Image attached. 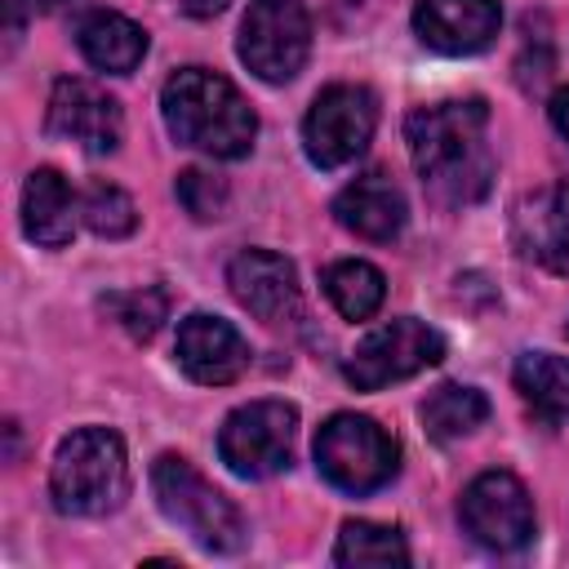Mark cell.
Returning a JSON list of instances; mask_svg holds the SVG:
<instances>
[{"label":"cell","mask_w":569,"mask_h":569,"mask_svg":"<svg viewBox=\"0 0 569 569\" xmlns=\"http://www.w3.org/2000/svg\"><path fill=\"white\" fill-rule=\"evenodd\" d=\"M462 529L489 551H520L533 538V498L511 471H480L458 502Z\"/></svg>","instance_id":"cell-10"},{"label":"cell","mask_w":569,"mask_h":569,"mask_svg":"<svg viewBox=\"0 0 569 569\" xmlns=\"http://www.w3.org/2000/svg\"><path fill=\"white\" fill-rule=\"evenodd\" d=\"M405 142L422 187L440 204L485 200L493 182V147H489V107L480 98H453L409 111Z\"/></svg>","instance_id":"cell-1"},{"label":"cell","mask_w":569,"mask_h":569,"mask_svg":"<svg viewBox=\"0 0 569 569\" xmlns=\"http://www.w3.org/2000/svg\"><path fill=\"white\" fill-rule=\"evenodd\" d=\"M338 565H373V569H391V565H409V542L400 529L391 525H373V520H347L333 547Z\"/></svg>","instance_id":"cell-22"},{"label":"cell","mask_w":569,"mask_h":569,"mask_svg":"<svg viewBox=\"0 0 569 569\" xmlns=\"http://www.w3.org/2000/svg\"><path fill=\"white\" fill-rule=\"evenodd\" d=\"M333 218L347 231H356L360 240L387 244V240H396L405 231V196H400V187L387 173L369 169V173H360L356 182H347L338 191Z\"/></svg>","instance_id":"cell-16"},{"label":"cell","mask_w":569,"mask_h":569,"mask_svg":"<svg viewBox=\"0 0 569 569\" xmlns=\"http://www.w3.org/2000/svg\"><path fill=\"white\" fill-rule=\"evenodd\" d=\"M565 333H569V325H565Z\"/></svg>","instance_id":"cell-29"},{"label":"cell","mask_w":569,"mask_h":569,"mask_svg":"<svg viewBox=\"0 0 569 569\" xmlns=\"http://www.w3.org/2000/svg\"><path fill=\"white\" fill-rule=\"evenodd\" d=\"M502 27L498 0H418L413 4V31L427 49L462 58L493 44Z\"/></svg>","instance_id":"cell-13"},{"label":"cell","mask_w":569,"mask_h":569,"mask_svg":"<svg viewBox=\"0 0 569 569\" xmlns=\"http://www.w3.org/2000/svg\"><path fill=\"white\" fill-rule=\"evenodd\" d=\"M378 124V102L360 84H329L316 93L307 120H302V147L307 160L320 169H342L356 156H365Z\"/></svg>","instance_id":"cell-8"},{"label":"cell","mask_w":569,"mask_h":569,"mask_svg":"<svg viewBox=\"0 0 569 569\" xmlns=\"http://www.w3.org/2000/svg\"><path fill=\"white\" fill-rule=\"evenodd\" d=\"M307 49H311V18L302 0H253L249 4L236 53L258 80L267 84L293 80L307 62Z\"/></svg>","instance_id":"cell-7"},{"label":"cell","mask_w":569,"mask_h":569,"mask_svg":"<svg viewBox=\"0 0 569 569\" xmlns=\"http://www.w3.org/2000/svg\"><path fill=\"white\" fill-rule=\"evenodd\" d=\"M227 284L236 302L262 325H284L298 311V271L271 249H240L227 267Z\"/></svg>","instance_id":"cell-14"},{"label":"cell","mask_w":569,"mask_h":569,"mask_svg":"<svg viewBox=\"0 0 569 569\" xmlns=\"http://www.w3.org/2000/svg\"><path fill=\"white\" fill-rule=\"evenodd\" d=\"M76 44H80V53H84L98 71L129 76V71L142 62V53H147V31H142L133 18H124V13L93 9L89 18H80Z\"/></svg>","instance_id":"cell-18"},{"label":"cell","mask_w":569,"mask_h":569,"mask_svg":"<svg viewBox=\"0 0 569 569\" xmlns=\"http://www.w3.org/2000/svg\"><path fill=\"white\" fill-rule=\"evenodd\" d=\"M231 0H182V9L191 13V18H213V13H222Z\"/></svg>","instance_id":"cell-28"},{"label":"cell","mask_w":569,"mask_h":569,"mask_svg":"<svg viewBox=\"0 0 569 569\" xmlns=\"http://www.w3.org/2000/svg\"><path fill=\"white\" fill-rule=\"evenodd\" d=\"M551 124L569 138V89H560V93L551 98Z\"/></svg>","instance_id":"cell-27"},{"label":"cell","mask_w":569,"mask_h":569,"mask_svg":"<svg viewBox=\"0 0 569 569\" xmlns=\"http://www.w3.org/2000/svg\"><path fill=\"white\" fill-rule=\"evenodd\" d=\"M316 467L342 493H373L400 471V445L365 413H333L316 431Z\"/></svg>","instance_id":"cell-5"},{"label":"cell","mask_w":569,"mask_h":569,"mask_svg":"<svg viewBox=\"0 0 569 569\" xmlns=\"http://www.w3.org/2000/svg\"><path fill=\"white\" fill-rule=\"evenodd\" d=\"M445 356V338L422 325V320H391V325H378L342 365L347 382L356 391H382L391 382H405L413 378L418 369H431L440 365Z\"/></svg>","instance_id":"cell-9"},{"label":"cell","mask_w":569,"mask_h":569,"mask_svg":"<svg viewBox=\"0 0 569 569\" xmlns=\"http://www.w3.org/2000/svg\"><path fill=\"white\" fill-rule=\"evenodd\" d=\"M520 400L542 418V422H569V360L551 351H525L511 369Z\"/></svg>","instance_id":"cell-19"},{"label":"cell","mask_w":569,"mask_h":569,"mask_svg":"<svg viewBox=\"0 0 569 569\" xmlns=\"http://www.w3.org/2000/svg\"><path fill=\"white\" fill-rule=\"evenodd\" d=\"M325 293H329V302L338 307V316H347V320H369V316L382 307V298H387V280H382V271H378L373 262H365V258H342V262H333V267L325 271Z\"/></svg>","instance_id":"cell-21"},{"label":"cell","mask_w":569,"mask_h":569,"mask_svg":"<svg viewBox=\"0 0 569 569\" xmlns=\"http://www.w3.org/2000/svg\"><path fill=\"white\" fill-rule=\"evenodd\" d=\"M511 231H516V249L529 262L569 276V187H542L525 196L516 204Z\"/></svg>","instance_id":"cell-15"},{"label":"cell","mask_w":569,"mask_h":569,"mask_svg":"<svg viewBox=\"0 0 569 569\" xmlns=\"http://www.w3.org/2000/svg\"><path fill=\"white\" fill-rule=\"evenodd\" d=\"M22 231L44 249H62L76 231V196L58 169H36L22 187Z\"/></svg>","instance_id":"cell-17"},{"label":"cell","mask_w":569,"mask_h":569,"mask_svg":"<svg viewBox=\"0 0 569 569\" xmlns=\"http://www.w3.org/2000/svg\"><path fill=\"white\" fill-rule=\"evenodd\" d=\"M151 493L169 525H178L204 551H240L244 520L236 502L213 489L182 453H160L151 462Z\"/></svg>","instance_id":"cell-4"},{"label":"cell","mask_w":569,"mask_h":569,"mask_svg":"<svg viewBox=\"0 0 569 569\" xmlns=\"http://www.w3.org/2000/svg\"><path fill=\"white\" fill-rule=\"evenodd\" d=\"M178 200H182V209H187L191 218L209 222V218H222V213H227L231 191H227L222 178H213V173H204V169H182V173H178Z\"/></svg>","instance_id":"cell-25"},{"label":"cell","mask_w":569,"mask_h":569,"mask_svg":"<svg viewBox=\"0 0 569 569\" xmlns=\"http://www.w3.org/2000/svg\"><path fill=\"white\" fill-rule=\"evenodd\" d=\"M44 124H49L53 138L76 142L89 156H111L120 147V133H124L120 102L107 89H98L93 80H80V76H62L53 84Z\"/></svg>","instance_id":"cell-11"},{"label":"cell","mask_w":569,"mask_h":569,"mask_svg":"<svg viewBox=\"0 0 569 569\" xmlns=\"http://www.w3.org/2000/svg\"><path fill=\"white\" fill-rule=\"evenodd\" d=\"M58 4H67V0H4V9H9V31L18 36V27H22L27 13H49V9H58Z\"/></svg>","instance_id":"cell-26"},{"label":"cell","mask_w":569,"mask_h":569,"mask_svg":"<svg viewBox=\"0 0 569 569\" xmlns=\"http://www.w3.org/2000/svg\"><path fill=\"white\" fill-rule=\"evenodd\" d=\"M160 111L169 133L182 147H196L213 160H240L253 147L258 116L240 98V89L209 71V67H182L160 89Z\"/></svg>","instance_id":"cell-2"},{"label":"cell","mask_w":569,"mask_h":569,"mask_svg":"<svg viewBox=\"0 0 569 569\" xmlns=\"http://www.w3.org/2000/svg\"><path fill=\"white\" fill-rule=\"evenodd\" d=\"M178 365L200 387H227L249 369V342L231 320L191 311L178 325Z\"/></svg>","instance_id":"cell-12"},{"label":"cell","mask_w":569,"mask_h":569,"mask_svg":"<svg viewBox=\"0 0 569 569\" xmlns=\"http://www.w3.org/2000/svg\"><path fill=\"white\" fill-rule=\"evenodd\" d=\"M80 218L102 240H120V236H129L138 227V209L116 182H89V191L80 200Z\"/></svg>","instance_id":"cell-23"},{"label":"cell","mask_w":569,"mask_h":569,"mask_svg":"<svg viewBox=\"0 0 569 569\" xmlns=\"http://www.w3.org/2000/svg\"><path fill=\"white\" fill-rule=\"evenodd\" d=\"M102 307H107V311L116 316V325H120L129 338H138V342L156 338V329H160V320H164V311H169L164 293L151 289V284H142V289H124V293H107Z\"/></svg>","instance_id":"cell-24"},{"label":"cell","mask_w":569,"mask_h":569,"mask_svg":"<svg viewBox=\"0 0 569 569\" xmlns=\"http://www.w3.org/2000/svg\"><path fill=\"white\" fill-rule=\"evenodd\" d=\"M485 418H489V400L476 387H462V382H440L422 400V427H427L431 440H462Z\"/></svg>","instance_id":"cell-20"},{"label":"cell","mask_w":569,"mask_h":569,"mask_svg":"<svg viewBox=\"0 0 569 569\" xmlns=\"http://www.w3.org/2000/svg\"><path fill=\"white\" fill-rule=\"evenodd\" d=\"M129 489L124 440L107 427H80L62 436L49 471V493L62 516H107Z\"/></svg>","instance_id":"cell-3"},{"label":"cell","mask_w":569,"mask_h":569,"mask_svg":"<svg viewBox=\"0 0 569 569\" xmlns=\"http://www.w3.org/2000/svg\"><path fill=\"white\" fill-rule=\"evenodd\" d=\"M298 409L289 400H249L227 413L218 431V458L240 480H267L293 462Z\"/></svg>","instance_id":"cell-6"}]
</instances>
